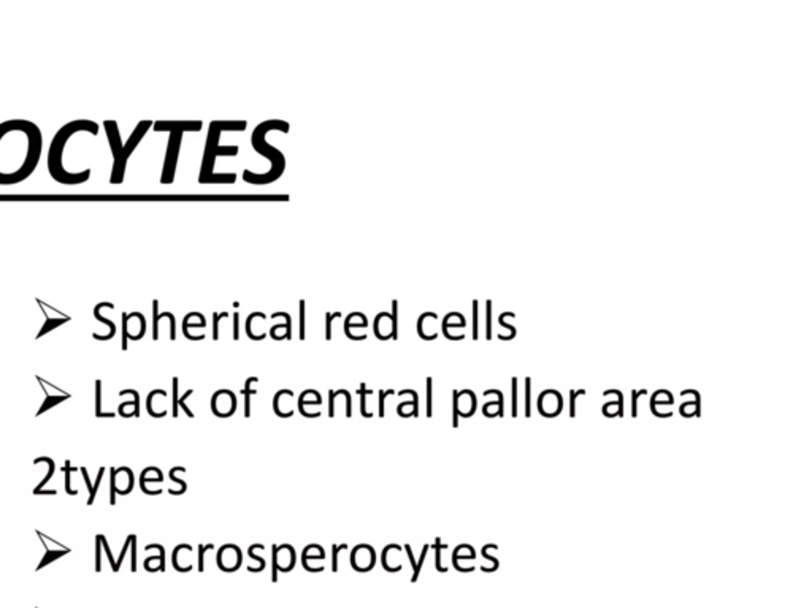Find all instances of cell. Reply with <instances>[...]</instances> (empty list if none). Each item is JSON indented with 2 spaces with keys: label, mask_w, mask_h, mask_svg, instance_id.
<instances>
[{
  "label": "cell",
  "mask_w": 812,
  "mask_h": 608,
  "mask_svg": "<svg viewBox=\"0 0 812 608\" xmlns=\"http://www.w3.org/2000/svg\"><path fill=\"white\" fill-rule=\"evenodd\" d=\"M44 138L31 120L15 119L0 124V185L23 182L37 168Z\"/></svg>",
  "instance_id": "cell-1"
},
{
  "label": "cell",
  "mask_w": 812,
  "mask_h": 608,
  "mask_svg": "<svg viewBox=\"0 0 812 608\" xmlns=\"http://www.w3.org/2000/svg\"><path fill=\"white\" fill-rule=\"evenodd\" d=\"M78 132H89L91 135H94L96 137V135L98 133V125L94 123V120H88V119H78V120H72V123H68L66 125H62L58 130V133L54 135V138L51 141V146H49V151H48V171H49V175H51L54 181H58L61 184H66V185L83 184L91 177V170H84V171H81V173H68L67 170H64V163H62L64 148H66L70 137H73V135Z\"/></svg>",
  "instance_id": "cell-2"
},
{
  "label": "cell",
  "mask_w": 812,
  "mask_h": 608,
  "mask_svg": "<svg viewBox=\"0 0 812 608\" xmlns=\"http://www.w3.org/2000/svg\"><path fill=\"white\" fill-rule=\"evenodd\" d=\"M148 125H149V123L138 124L137 128L133 130V133L131 135L129 141H127L124 145V143L121 141V137H119V128H118L116 120H105L103 123L106 138H108L111 153H113V170H111V177H110L111 184H121L124 181L127 159H129L135 146L138 145L141 137H143V133L146 132Z\"/></svg>",
  "instance_id": "cell-3"
},
{
  "label": "cell",
  "mask_w": 812,
  "mask_h": 608,
  "mask_svg": "<svg viewBox=\"0 0 812 608\" xmlns=\"http://www.w3.org/2000/svg\"><path fill=\"white\" fill-rule=\"evenodd\" d=\"M272 582H278L280 572H290L295 566V550L288 543L284 545H273L272 548Z\"/></svg>",
  "instance_id": "cell-4"
},
{
  "label": "cell",
  "mask_w": 812,
  "mask_h": 608,
  "mask_svg": "<svg viewBox=\"0 0 812 608\" xmlns=\"http://www.w3.org/2000/svg\"><path fill=\"white\" fill-rule=\"evenodd\" d=\"M216 562H218V567L223 570V572H237L241 567V562H243V555H241V550L233 545V543H227L223 548L218 550V556H216Z\"/></svg>",
  "instance_id": "cell-5"
},
{
  "label": "cell",
  "mask_w": 812,
  "mask_h": 608,
  "mask_svg": "<svg viewBox=\"0 0 812 608\" xmlns=\"http://www.w3.org/2000/svg\"><path fill=\"white\" fill-rule=\"evenodd\" d=\"M376 564V553L375 548L362 543L357 545L351 553V566L357 572H370Z\"/></svg>",
  "instance_id": "cell-6"
},
{
  "label": "cell",
  "mask_w": 812,
  "mask_h": 608,
  "mask_svg": "<svg viewBox=\"0 0 812 608\" xmlns=\"http://www.w3.org/2000/svg\"><path fill=\"white\" fill-rule=\"evenodd\" d=\"M211 409L218 417H230L237 411V398L230 390H218L211 399Z\"/></svg>",
  "instance_id": "cell-7"
},
{
  "label": "cell",
  "mask_w": 812,
  "mask_h": 608,
  "mask_svg": "<svg viewBox=\"0 0 812 608\" xmlns=\"http://www.w3.org/2000/svg\"><path fill=\"white\" fill-rule=\"evenodd\" d=\"M294 391L292 390H280L273 398V409L275 413L280 415L283 418H289L294 415Z\"/></svg>",
  "instance_id": "cell-8"
},
{
  "label": "cell",
  "mask_w": 812,
  "mask_h": 608,
  "mask_svg": "<svg viewBox=\"0 0 812 608\" xmlns=\"http://www.w3.org/2000/svg\"><path fill=\"white\" fill-rule=\"evenodd\" d=\"M402 553V548L400 545H397V543H390L386 548L382 550V555H381V561H382V567L384 570L387 572H400L402 570V562L398 560V556Z\"/></svg>",
  "instance_id": "cell-9"
},
{
  "label": "cell",
  "mask_w": 812,
  "mask_h": 608,
  "mask_svg": "<svg viewBox=\"0 0 812 608\" xmlns=\"http://www.w3.org/2000/svg\"><path fill=\"white\" fill-rule=\"evenodd\" d=\"M398 396H406L410 395L412 399L411 401H405L402 404H398L397 407V413L402 415V417H419V396H417V391L416 390H402L397 393Z\"/></svg>",
  "instance_id": "cell-10"
},
{
  "label": "cell",
  "mask_w": 812,
  "mask_h": 608,
  "mask_svg": "<svg viewBox=\"0 0 812 608\" xmlns=\"http://www.w3.org/2000/svg\"><path fill=\"white\" fill-rule=\"evenodd\" d=\"M259 378L258 377H249L246 381V385L243 388V396H245V417L249 418L251 417V398L258 393V390L254 388V385L258 383Z\"/></svg>",
  "instance_id": "cell-11"
},
{
  "label": "cell",
  "mask_w": 812,
  "mask_h": 608,
  "mask_svg": "<svg viewBox=\"0 0 812 608\" xmlns=\"http://www.w3.org/2000/svg\"><path fill=\"white\" fill-rule=\"evenodd\" d=\"M323 404V396L316 390H305L300 396H298V409L306 406H320Z\"/></svg>",
  "instance_id": "cell-12"
},
{
  "label": "cell",
  "mask_w": 812,
  "mask_h": 608,
  "mask_svg": "<svg viewBox=\"0 0 812 608\" xmlns=\"http://www.w3.org/2000/svg\"><path fill=\"white\" fill-rule=\"evenodd\" d=\"M325 557V552L324 548L318 545V543H311V545L306 547L303 552H302V564L303 562H310V561H318V560H324Z\"/></svg>",
  "instance_id": "cell-13"
},
{
  "label": "cell",
  "mask_w": 812,
  "mask_h": 608,
  "mask_svg": "<svg viewBox=\"0 0 812 608\" xmlns=\"http://www.w3.org/2000/svg\"><path fill=\"white\" fill-rule=\"evenodd\" d=\"M359 393H360V412H362L363 417H365V418H370V417H372V415H373V413L368 411V406H367V404H368V396H370V395H373V393H375V391H372V390H367V385H365V383H362V387H360V391H359Z\"/></svg>",
  "instance_id": "cell-14"
},
{
  "label": "cell",
  "mask_w": 812,
  "mask_h": 608,
  "mask_svg": "<svg viewBox=\"0 0 812 608\" xmlns=\"http://www.w3.org/2000/svg\"><path fill=\"white\" fill-rule=\"evenodd\" d=\"M211 550H215V545H213V543H208V545H198V548H197V552H198V560H197L198 572L205 570V555L211 552Z\"/></svg>",
  "instance_id": "cell-15"
},
{
  "label": "cell",
  "mask_w": 812,
  "mask_h": 608,
  "mask_svg": "<svg viewBox=\"0 0 812 608\" xmlns=\"http://www.w3.org/2000/svg\"><path fill=\"white\" fill-rule=\"evenodd\" d=\"M446 548H447V545H445V543H441L440 539L435 540V545H433V550H435V567H437L438 572H447L446 567L441 566V552H443V550H446Z\"/></svg>",
  "instance_id": "cell-16"
},
{
  "label": "cell",
  "mask_w": 812,
  "mask_h": 608,
  "mask_svg": "<svg viewBox=\"0 0 812 608\" xmlns=\"http://www.w3.org/2000/svg\"><path fill=\"white\" fill-rule=\"evenodd\" d=\"M347 548H349V547L346 545V543H341V545H333V547H332V572H335V574H337V572H338V556H340V552H346Z\"/></svg>",
  "instance_id": "cell-17"
},
{
  "label": "cell",
  "mask_w": 812,
  "mask_h": 608,
  "mask_svg": "<svg viewBox=\"0 0 812 608\" xmlns=\"http://www.w3.org/2000/svg\"><path fill=\"white\" fill-rule=\"evenodd\" d=\"M429 548H430L429 545H425V547L422 548L421 557H419V561L416 562V569H415V572H412V577H411V583H416V582H417L419 574H421V570H422V564H424V561H425V556H427V553H429Z\"/></svg>",
  "instance_id": "cell-18"
},
{
  "label": "cell",
  "mask_w": 812,
  "mask_h": 608,
  "mask_svg": "<svg viewBox=\"0 0 812 608\" xmlns=\"http://www.w3.org/2000/svg\"><path fill=\"white\" fill-rule=\"evenodd\" d=\"M255 545H258V543H254V545H251V547H249V548H248V555H249V556H251L254 561H258V569H255V570L253 572V574H258V572H262L263 569H265V566H267L265 560H263V557H260V556L255 555Z\"/></svg>",
  "instance_id": "cell-19"
},
{
  "label": "cell",
  "mask_w": 812,
  "mask_h": 608,
  "mask_svg": "<svg viewBox=\"0 0 812 608\" xmlns=\"http://www.w3.org/2000/svg\"><path fill=\"white\" fill-rule=\"evenodd\" d=\"M390 395H394V391L392 390H387V391L381 390L380 391V411H377V415H380V417H384V415H386V398H389Z\"/></svg>",
  "instance_id": "cell-20"
},
{
  "label": "cell",
  "mask_w": 812,
  "mask_h": 608,
  "mask_svg": "<svg viewBox=\"0 0 812 608\" xmlns=\"http://www.w3.org/2000/svg\"><path fill=\"white\" fill-rule=\"evenodd\" d=\"M432 396H433V393H432V378H427V406H425V407H427V417H432V413H433V411H432V407H433V406H432V404H433V403H432Z\"/></svg>",
  "instance_id": "cell-21"
},
{
  "label": "cell",
  "mask_w": 812,
  "mask_h": 608,
  "mask_svg": "<svg viewBox=\"0 0 812 608\" xmlns=\"http://www.w3.org/2000/svg\"><path fill=\"white\" fill-rule=\"evenodd\" d=\"M192 393H194V391H192V390H189V391L184 393V396L181 398V401H180L181 409H183V411H184V413H186V415H188V417H191V418H192V417H194V412H191V411L188 409V407H186V399H188V398L192 395Z\"/></svg>",
  "instance_id": "cell-22"
},
{
  "label": "cell",
  "mask_w": 812,
  "mask_h": 608,
  "mask_svg": "<svg viewBox=\"0 0 812 608\" xmlns=\"http://www.w3.org/2000/svg\"><path fill=\"white\" fill-rule=\"evenodd\" d=\"M405 550H406V555H408V557H410V562H411L412 572H415V569H416V557H415V553H412V550H411V545H410V543H406V545H405Z\"/></svg>",
  "instance_id": "cell-23"
},
{
  "label": "cell",
  "mask_w": 812,
  "mask_h": 608,
  "mask_svg": "<svg viewBox=\"0 0 812 608\" xmlns=\"http://www.w3.org/2000/svg\"><path fill=\"white\" fill-rule=\"evenodd\" d=\"M176 388H178V378H175V393H173V396H175V413H173V415H175V417H176V415H178V406H176Z\"/></svg>",
  "instance_id": "cell-24"
}]
</instances>
